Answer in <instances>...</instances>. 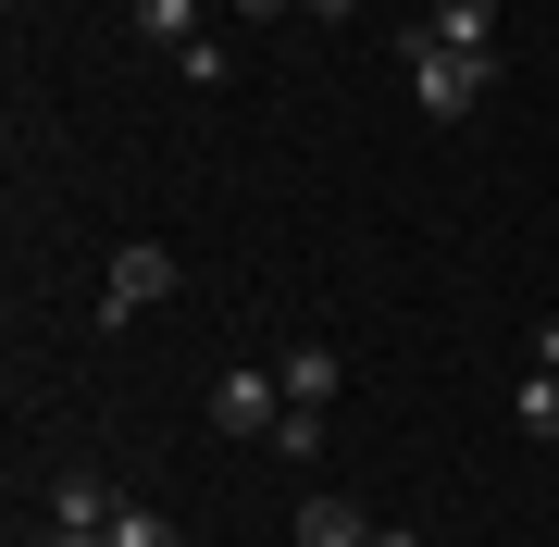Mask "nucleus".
<instances>
[{
  "mask_svg": "<svg viewBox=\"0 0 559 547\" xmlns=\"http://www.w3.org/2000/svg\"><path fill=\"white\" fill-rule=\"evenodd\" d=\"M399 75H411V100L436 112V124H460V112L485 100V87H498V62H473V50H436V38L411 25V38H399Z\"/></svg>",
  "mask_w": 559,
  "mask_h": 547,
  "instance_id": "f257e3e1",
  "label": "nucleus"
},
{
  "mask_svg": "<svg viewBox=\"0 0 559 547\" xmlns=\"http://www.w3.org/2000/svg\"><path fill=\"white\" fill-rule=\"evenodd\" d=\"M150 299H175V249H162V237H124V249H112V286H100V311L124 324V311H150Z\"/></svg>",
  "mask_w": 559,
  "mask_h": 547,
  "instance_id": "f03ea898",
  "label": "nucleus"
},
{
  "mask_svg": "<svg viewBox=\"0 0 559 547\" xmlns=\"http://www.w3.org/2000/svg\"><path fill=\"white\" fill-rule=\"evenodd\" d=\"M212 424H224V436H274V424H286V385H274V373H224V385H212Z\"/></svg>",
  "mask_w": 559,
  "mask_h": 547,
  "instance_id": "7ed1b4c3",
  "label": "nucleus"
},
{
  "mask_svg": "<svg viewBox=\"0 0 559 547\" xmlns=\"http://www.w3.org/2000/svg\"><path fill=\"white\" fill-rule=\"evenodd\" d=\"M423 38H436V50H473V62H498V0H423Z\"/></svg>",
  "mask_w": 559,
  "mask_h": 547,
  "instance_id": "20e7f679",
  "label": "nucleus"
},
{
  "mask_svg": "<svg viewBox=\"0 0 559 547\" xmlns=\"http://www.w3.org/2000/svg\"><path fill=\"white\" fill-rule=\"evenodd\" d=\"M385 523L373 510H348V498H299V547H373Z\"/></svg>",
  "mask_w": 559,
  "mask_h": 547,
  "instance_id": "39448f33",
  "label": "nucleus"
},
{
  "mask_svg": "<svg viewBox=\"0 0 559 547\" xmlns=\"http://www.w3.org/2000/svg\"><path fill=\"white\" fill-rule=\"evenodd\" d=\"M274 385H286L299 411H323V399L348 385V361H336V348H286V361H274Z\"/></svg>",
  "mask_w": 559,
  "mask_h": 547,
  "instance_id": "423d86ee",
  "label": "nucleus"
},
{
  "mask_svg": "<svg viewBox=\"0 0 559 547\" xmlns=\"http://www.w3.org/2000/svg\"><path fill=\"white\" fill-rule=\"evenodd\" d=\"M138 38L187 62V50H200V38H212V25H200V0H138Z\"/></svg>",
  "mask_w": 559,
  "mask_h": 547,
  "instance_id": "0eeeda50",
  "label": "nucleus"
},
{
  "mask_svg": "<svg viewBox=\"0 0 559 547\" xmlns=\"http://www.w3.org/2000/svg\"><path fill=\"white\" fill-rule=\"evenodd\" d=\"M112 510H124V498L100 486V473H62V486H50V523H100V535H112Z\"/></svg>",
  "mask_w": 559,
  "mask_h": 547,
  "instance_id": "6e6552de",
  "label": "nucleus"
},
{
  "mask_svg": "<svg viewBox=\"0 0 559 547\" xmlns=\"http://www.w3.org/2000/svg\"><path fill=\"white\" fill-rule=\"evenodd\" d=\"M261 448H274V461H323V411H299V399H286V424L261 436Z\"/></svg>",
  "mask_w": 559,
  "mask_h": 547,
  "instance_id": "1a4fd4ad",
  "label": "nucleus"
},
{
  "mask_svg": "<svg viewBox=\"0 0 559 547\" xmlns=\"http://www.w3.org/2000/svg\"><path fill=\"white\" fill-rule=\"evenodd\" d=\"M522 436H559V373H547V361L522 373Z\"/></svg>",
  "mask_w": 559,
  "mask_h": 547,
  "instance_id": "9d476101",
  "label": "nucleus"
},
{
  "mask_svg": "<svg viewBox=\"0 0 559 547\" xmlns=\"http://www.w3.org/2000/svg\"><path fill=\"white\" fill-rule=\"evenodd\" d=\"M112 547H187V535L162 523V510H138V498H124V510H112Z\"/></svg>",
  "mask_w": 559,
  "mask_h": 547,
  "instance_id": "9b49d317",
  "label": "nucleus"
},
{
  "mask_svg": "<svg viewBox=\"0 0 559 547\" xmlns=\"http://www.w3.org/2000/svg\"><path fill=\"white\" fill-rule=\"evenodd\" d=\"M286 13H299V0H237V25H286Z\"/></svg>",
  "mask_w": 559,
  "mask_h": 547,
  "instance_id": "f8f14e48",
  "label": "nucleus"
},
{
  "mask_svg": "<svg viewBox=\"0 0 559 547\" xmlns=\"http://www.w3.org/2000/svg\"><path fill=\"white\" fill-rule=\"evenodd\" d=\"M50 547H112V535L100 523H50Z\"/></svg>",
  "mask_w": 559,
  "mask_h": 547,
  "instance_id": "ddd939ff",
  "label": "nucleus"
},
{
  "mask_svg": "<svg viewBox=\"0 0 559 547\" xmlns=\"http://www.w3.org/2000/svg\"><path fill=\"white\" fill-rule=\"evenodd\" d=\"M299 13H311V25H348V13H360V0H299Z\"/></svg>",
  "mask_w": 559,
  "mask_h": 547,
  "instance_id": "4468645a",
  "label": "nucleus"
},
{
  "mask_svg": "<svg viewBox=\"0 0 559 547\" xmlns=\"http://www.w3.org/2000/svg\"><path fill=\"white\" fill-rule=\"evenodd\" d=\"M286 547H299V535H286Z\"/></svg>",
  "mask_w": 559,
  "mask_h": 547,
  "instance_id": "2eb2a0df",
  "label": "nucleus"
}]
</instances>
